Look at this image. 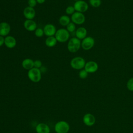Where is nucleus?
I'll return each mask as SVG.
<instances>
[{"label":"nucleus","mask_w":133,"mask_h":133,"mask_svg":"<svg viewBox=\"0 0 133 133\" xmlns=\"http://www.w3.org/2000/svg\"><path fill=\"white\" fill-rule=\"evenodd\" d=\"M81 47V41L76 37L70 38L67 44V48L69 52L74 53L77 52Z\"/></svg>","instance_id":"1"},{"label":"nucleus","mask_w":133,"mask_h":133,"mask_svg":"<svg viewBox=\"0 0 133 133\" xmlns=\"http://www.w3.org/2000/svg\"><path fill=\"white\" fill-rule=\"evenodd\" d=\"M28 77L31 82L38 83L42 78V72L39 69L34 67L28 71Z\"/></svg>","instance_id":"2"},{"label":"nucleus","mask_w":133,"mask_h":133,"mask_svg":"<svg viewBox=\"0 0 133 133\" xmlns=\"http://www.w3.org/2000/svg\"><path fill=\"white\" fill-rule=\"evenodd\" d=\"M57 42L60 43H64L68 41L70 37V33L66 29L60 28L57 30L55 35Z\"/></svg>","instance_id":"3"},{"label":"nucleus","mask_w":133,"mask_h":133,"mask_svg":"<svg viewBox=\"0 0 133 133\" xmlns=\"http://www.w3.org/2000/svg\"><path fill=\"white\" fill-rule=\"evenodd\" d=\"M86 64L85 59L79 56L75 57L72 58L70 61V65L73 69L82 70L84 68Z\"/></svg>","instance_id":"4"},{"label":"nucleus","mask_w":133,"mask_h":133,"mask_svg":"<svg viewBox=\"0 0 133 133\" xmlns=\"http://www.w3.org/2000/svg\"><path fill=\"white\" fill-rule=\"evenodd\" d=\"M54 129L56 133H68L70 130V125L64 121H60L56 123Z\"/></svg>","instance_id":"5"},{"label":"nucleus","mask_w":133,"mask_h":133,"mask_svg":"<svg viewBox=\"0 0 133 133\" xmlns=\"http://www.w3.org/2000/svg\"><path fill=\"white\" fill-rule=\"evenodd\" d=\"M71 20L75 24L81 25L85 21V16L83 13L75 11L71 15Z\"/></svg>","instance_id":"6"},{"label":"nucleus","mask_w":133,"mask_h":133,"mask_svg":"<svg viewBox=\"0 0 133 133\" xmlns=\"http://www.w3.org/2000/svg\"><path fill=\"white\" fill-rule=\"evenodd\" d=\"M95 39L91 36H86L81 42V47L85 50L91 49L95 45Z\"/></svg>","instance_id":"7"},{"label":"nucleus","mask_w":133,"mask_h":133,"mask_svg":"<svg viewBox=\"0 0 133 133\" xmlns=\"http://www.w3.org/2000/svg\"><path fill=\"white\" fill-rule=\"evenodd\" d=\"M73 6L76 11L82 13L86 12L88 9V4L83 0H79L75 2Z\"/></svg>","instance_id":"8"},{"label":"nucleus","mask_w":133,"mask_h":133,"mask_svg":"<svg viewBox=\"0 0 133 133\" xmlns=\"http://www.w3.org/2000/svg\"><path fill=\"white\" fill-rule=\"evenodd\" d=\"M43 30L44 35L47 37L55 36L57 31L56 26L51 23H48L46 24L43 28Z\"/></svg>","instance_id":"9"},{"label":"nucleus","mask_w":133,"mask_h":133,"mask_svg":"<svg viewBox=\"0 0 133 133\" xmlns=\"http://www.w3.org/2000/svg\"><path fill=\"white\" fill-rule=\"evenodd\" d=\"M84 69L89 73L96 72L98 69V63L94 61H89L86 62Z\"/></svg>","instance_id":"10"},{"label":"nucleus","mask_w":133,"mask_h":133,"mask_svg":"<svg viewBox=\"0 0 133 133\" xmlns=\"http://www.w3.org/2000/svg\"><path fill=\"white\" fill-rule=\"evenodd\" d=\"M23 14L26 19L33 20L36 16V11L34 8L27 6L23 10Z\"/></svg>","instance_id":"11"},{"label":"nucleus","mask_w":133,"mask_h":133,"mask_svg":"<svg viewBox=\"0 0 133 133\" xmlns=\"http://www.w3.org/2000/svg\"><path fill=\"white\" fill-rule=\"evenodd\" d=\"M11 30L10 24L6 22H2L0 23V35L6 37L8 35Z\"/></svg>","instance_id":"12"},{"label":"nucleus","mask_w":133,"mask_h":133,"mask_svg":"<svg viewBox=\"0 0 133 133\" xmlns=\"http://www.w3.org/2000/svg\"><path fill=\"white\" fill-rule=\"evenodd\" d=\"M23 26L28 31H35L37 29V23L33 20L26 19L23 23Z\"/></svg>","instance_id":"13"},{"label":"nucleus","mask_w":133,"mask_h":133,"mask_svg":"<svg viewBox=\"0 0 133 133\" xmlns=\"http://www.w3.org/2000/svg\"><path fill=\"white\" fill-rule=\"evenodd\" d=\"M17 44V41L16 38L11 35H7L5 37L4 45L8 48H13Z\"/></svg>","instance_id":"14"},{"label":"nucleus","mask_w":133,"mask_h":133,"mask_svg":"<svg viewBox=\"0 0 133 133\" xmlns=\"http://www.w3.org/2000/svg\"><path fill=\"white\" fill-rule=\"evenodd\" d=\"M83 121L86 126H91L95 124L96 122V118L92 114L90 113H87L84 115Z\"/></svg>","instance_id":"15"},{"label":"nucleus","mask_w":133,"mask_h":133,"mask_svg":"<svg viewBox=\"0 0 133 133\" xmlns=\"http://www.w3.org/2000/svg\"><path fill=\"white\" fill-rule=\"evenodd\" d=\"M35 131L36 133H50V129L47 124L40 123L36 126Z\"/></svg>","instance_id":"16"},{"label":"nucleus","mask_w":133,"mask_h":133,"mask_svg":"<svg viewBox=\"0 0 133 133\" xmlns=\"http://www.w3.org/2000/svg\"><path fill=\"white\" fill-rule=\"evenodd\" d=\"M87 31L84 27H79L75 31L76 37L79 39H83L87 36Z\"/></svg>","instance_id":"17"},{"label":"nucleus","mask_w":133,"mask_h":133,"mask_svg":"<svg viewBox=\"0 0 133 133\" xmlns=\"http://www.w3.org/2000/svg\"><path fill=\"white\" fill-rule=\"evenodd\" d=\"M22 66L26 70H29L34 68V61L30 58H25L22 62Z\"/></svg>","instance_id":"18"},{"label":"nucleus","mask_w":133,"mask_h":133,"mask_svg":"<svg viewBox=\"0 0 133 133\" xmlns=\"http://www.w3.org/2000/svg\"><path fill=\"white\" fill-rule=\"evenodd\" d=\"M57 42L55 36H52L47 37L45 39V44L48 47H53L56 45Z\"/></svg>","instance_id":"19"},{"label":"nucleus","mask_w":133,"mask_h":133,"mask_svg":"<svg viewBox=\"0 0 133 133\" xmlns=\"http://www.w3.org/2000/svg\"><path fill=\"white\" fill-rule=\"evenodd\" d=\"M71 22V18L68 15H62L59 19V23L62 26H66Z\"/></svg>","instance_id":"20"},{"label":"nucleus","mask_w":133,"mask_h":133,"mask_svg":"<svg viewBox=\"0 0 133 133\" xmlns=\"http://www.w3.org/2000/svg\"><path fill=\"white\" fill-rule=\"evenodd\" d=\"M66 29L69 33L73 32L76 30V25L75 24L73 23L72 22H70L66 26Z\"/></svg>","instance_id":"21"},{"label":"nucleus","mask_w":133,"mask_h":133,"mask_svg":"<svg viewBox=\"0 0 133 133\" xmlns=\"http://www.w3.org/2000/svg\"><path fill=\"white\" fill-rule=\"evenodd\" d=\"M90 5L95 8L99 7L101 4V0H89Z\"/></svg>","instance_id":"22"},{"label":"nucleus","mask_w":133,"mask_h":133,"mask_svg":"<svg viewBox=\"0 0 133 133\" xmlns=\"http://www.w3.org/2000/svg\"><path fill=\"white\" fill-rule=\"evenodd\" d=\"M35 35L37 37H42L44 35L43 29L41 28H37V29L34 31Z\"/></svg>","instance_id":"23"},{"label":"nucleus","mask_w":133,"mask_h":133,"mask_svg":"<svg viewBox=\"0 0 133 133\" xmlns=\"http://www.w3.org/2000/svg\"><path fill=\"white\" fill-rule=\"evenodd\" d=\"M75 12L73 6H69L65 9V13L68 15H72Z\"/></svg>","instance_id":"24"},{"label":"nucleus","mask_w":133,"mask_h":133,"mask_svg":"<svg viewBox=\"0 0 133 133\" xmlns=\"http://www.w3.org/2000/svg\"><path fill=\"white\" fill-rule=\"evenodd\" d=\"M88 73L85 70V69H82L79 72V77L81 79H85L88 76Z\"/></svg>","instance_id":"25"},{"label":"nucleus","mask_w":133,"mask_h":133,"mask_svg":"<svg viewBox=\"0 0 133 133\" xmlns=\"http://www.w3.org/2000/svg\"><path fill=\"white\" fill-rule=\"evenodd\" d=\"M127 87L130 91H133V77L130 78L127 83Z\"/></svg>","instance_id":"26"},{"label":"nucleus","mask_w":133,"mask_h":133,"mask_svg":"<svg viewBox=\"0 0 133 133\" xmlns=\"http://www.w3.org/2000/svg\"><path fill=\"white\" fill-rule=\"evenodd\" d=\"M42 66V62L39 60H36L34 61V67L40 69Z\"/></svg>","instance_id":"27"},{"label":"nucleus","mask_w":133,"mask_h":133,"mask_svg":"<svg viewBox=\"0 0 133 133\" xmlns=\"http://www.w3.org/2000/svg\"><path fill=\"white\" fill-rule=\"evenodd\" d=\"M37 4V3L36 0H28V6L32 8H34L36 6Z\"/></svg>","instance_id":"28"},{"label":"nucleus","mask_w":133,"mask_h":133,"mask_svg":"<svg viewBox=\"0 0 133 133\" xmlns=\"http://www.w3.org/2000/svg\"><path fill=\"white\" fill-rule=\"evenodd\" d=\"M4 39L5 38L3 36L0 35V47L4 45Z\"/></svg>","instance_id":"29"},{"label":"nucleus","mask_w":133,"mask_h":133,"mask_svg":"<svg viewBox=\"0 0 133 133\" xmlns=\"http://www.w3.org/2000/svg\"><path fill=\"white\" fill-rule=\"evenodd\" d=\"M39 69H40V70H41L42 73V72H44L45 73L47 71V69H46V68L45 66H42Z\"/></svg>","instance_id":"30"},{"label":"nucleus","mask_w":133,"mask_h":133,"mask_svg":"<svg viewBox=\"0 0 133 133\" xmlns=\"http://www.w3.org/2000/svg\"><path fill=\"white\" fill-rule=\"evenodd\" d=\"M37 2V3L39 4H43L46 0H36Z\"/></svg>","instance_id":"31"},{"label":"nucleus","mask_w":133,"mask_h":133,"mask_svg":"<svg viewBox=\"0 0 133 133\" xmlns=\"http://www.w3.org/2000/svg\"><path fill=\"white\" fill-rule=\"evenodd\" d=\"M74 1H75V2H76V1H79V0H74Z\"/></svg>","instance_id":"32"}]
</instances>
